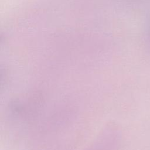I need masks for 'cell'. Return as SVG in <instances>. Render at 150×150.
<instances>
[{"instance_id":"1","label":"cell","mask_w":150,"mask_h":150,"mask_svg":"<svg viewBox=\"0 0 150 150\" xmlns=\"http://www.w3.org/2000/svg\"><path fill=\"white\" fill-rule=\"evenodd\" d=\"M149 35H150V23H149Z\"/></svg>"}]
</instances>
